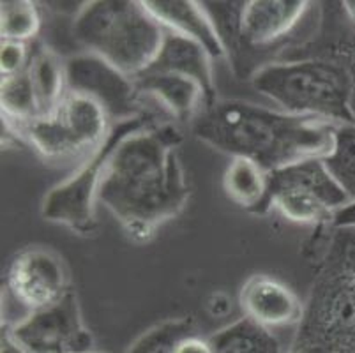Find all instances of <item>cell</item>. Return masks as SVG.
<instances>
[{
    "mask_svg": "<svg viewBox=\"0 0 355 353\" xmlns=\"http://www.w3.org/2000/svg\"><path fill=\"white\" fill-rule=\"evenodd\" d=\"M180 144L175 122L156 121L124 138L106 164L98 203L138 244L150 241L188 205L191 189L179 157Z\"/></svg>",
    "mask_w": 355,
    "mask_h": 353,
    "instance_id": "6da1fadb",
    "label": "cell"
},
{
    "mask_svg": "<svg viewBox=\"0 0 355 353\" xmlns=\"http://www.w3.org/2000/svg\"><path fill=\"white\" fill-rule=\"evenodd\" d=\"M334 128L322 119L301 117L239 99H218L193 121L200 141L232 157H248L276 171L331 152Z\"/></svg>",
    "mask_w": 355,
    "mask_h": 353,
    "instance_id": "7a4b0ae2",
    "label": "cell"
},
{
    "mask_svg": "<svg viewBox=\"0 0 355 353\" xmlns=\"http://www.w3.org/2000/svg\"><path fill=\"white\" fill-rule=\"evenodd\" d=\"M316 230L315 279L288 353H355V228Z\"/></svg>",
    "mask_w": 355,
    "mask_h": 353,
    "instance_id": "3957f363",
    "label": "cell"
},
{
    "mask_svg": "<svg viewBox=\"0 0 355 353\" xmlns=\"http://www.w3.org/2000/svg\"><path fill=\"white\" fill-rule=\"evenodd\" d=\"M251 85L282 112L315 117L331 124H355L350 74L334 58H282L257 67Z\"/></svg>",
    "mask_w": 355,
    "mask_h": 353,
    "instance_id": "277c9868",
    "label": "cell"
},
{
    "mask_svg": "<svg viewBox=\"0 0 355 353\" xmlns=\"http://www.w3.org/2000/svg\"><path fill=\"white\" fill-rule=\"evenodd\" d=\"M73 35L83 51L94 53L131 78L150 67L166 35L144 2L92 0L73 19Z\"/></svg>",
    "mask_w": 355,
    "mask_h": 353,
    "instance_id": "5b68a950",
    "label": "cell"
},
{
    "mask_svg": "<svg viewBox=\"0 0 355 353\" xmlns=\"http://www.w3.org/2000/svg\"><path fill=\"white\" fill-rule=\"evenodd\" d=\"M6 128L48 163H82L106 140L112 121L94 99L67 92L53 112Z\"/></svg>",
    "mask_w": 355,
    "mask_h": 353,
    "instance_id": "8992f818",
    "label": "cell"
},
{
    "mask_svg": "<svg viewBox=\"0 0 355 353\" xmlns=\"http://www.w3.org/2000/svg\"><path fill=\"white\" fill-rule=\"evenodd\" d=\"M156 121V115L147 112L133 119L114 122L106 140L87 160L78 163L67 179L48 191L41 205L43 219L66 226L78 235H89L94 232L98 225L96 221V205H99L98 193L110 157L114 155L115 148L124 138Z\"/></svg>",
    "mask_w": 355,
    "mask_h": 353,
    "instance_id": "52a82bcc",
    "label": "cell"
},
{
    "mask_svg": "<svg viewBox=\"0 0 355 353\" xmlns=\"http://www.w3.org/2000/svg\"><path fill=\"white\" fill-rule=\"evenodd\" d=\"M15 338L31 353H90L94 336L85 327L73 290L60 302L28 313L12 325Z\"/></svg>",
    "mask_w": 355,
    "mask_h": 353,
    "instance_id": "ba28073f",
    "label": "cell"
},
{
    "mask_svg": "<svg viewBox=\"0 0 355 353\" xmlns=\"http://www.w3.org/2000/svg\"><path fill=\"white\" fill-rule=\"evenodd\" d=\"M67 92L90 97L105 108L112 124L147 113L141 108V96L135 78L89 51L66 58Z\"/></svg>",
    "mask_w": 355,
    "mask_h": 353,
    "instance_id": "9c48e42d",
    "label": "cell"
},
{
    "mask_svg": "<svg viewBox=\"0 0 355 353\" xmlns=\"http://www.w3.org/2000/svg\"><path fill=\"white\" fill-rule=\"evenodd\" d=\"M6 286L27 315L60 302L73 290L62 257L43 246L16 252L6 274Z\"/></svg>",
    "mask_w": 355,
    "mask_h": 353,
    "instance_id": "30bf717a",
    "label": "cell"
},
{
    "mask_svg": "<svg viewBox=\"0 0 355 353\" xmlns=\"http://www.w3.org/2000/svg\"><path fill=\"white\" fill-rule=\"evenodd\" d=\"M306 0H248L242 2L237 25V44L228 60L244 48H266L282 41L309 11Z\"/></svg>",
    "mask_w": 355,
    "mask_h": 353,
    "instance_id": "8fae6325",
    "label": "cell"
},
{
    "mask_svg": "<svg viewBox=\"0 0 355 353\" xmlns=\"http://www.w3.org/2000/svg\"><path fill=\"white\" fill-rule=\"evenodd\" d=\"M242 316L270 330L295 329L304 313V302L295 291L269 274H253L239 293Z\"/></svg>",
    "mask_w": 355,
    "mask_h": 353,
    "instance_id": "7c38bea8",
    "label": "cell"
},
{
    "mask_svg": "<svg viewBox=\"0 0 355 353\" xmlns=\"http://www.w3.org/2000/svg\"><path fill=\"white\" fill-rule=\"evenodd\" d=\"M322 9L320 28L315 34L313 41H308L302 46L293 48V51L283 55V58L295 57H329L343 64L345 69L350 74L352 82V113L355 117V25L345 12L343 4H325Z\"/></svg>",
    "mask_w": 355,
    "mask_h": 353,
    "instance_id": "4fadbf2b",
    "label": "cell"
},
{
    "mask_svg": "<svg viewBox=\"0 0 355 353\" xmlns=\"http://www.w3.org/2000/svg\"><path fill=\"white\" fill-rule=\"evenodd\" d=\"M141 2L168 32H175L198 43L207 50L212 60L228 58L221 35L202 2H193V0H141Z\"/></svg>",
    "mask_w": 355,
    "mask_h": 353,
    "instance_id": "5bb4252c",
    "label": "cell"
},
{
    "mask_svg": "<svg viewBox=\"0 0 355 353\" xmlns=\"http://www.w3.org/2000/svg\"><path fill=\"white\" fill-rule=\"evenodd\" d=\"M212 57L205 48L184 35L168 32L159 48V53L148 67V73H172L191 78L202 87L207 106L218 101Z\"/></svg>",
    "mask_w": 355,
    "mask_h": 353,
    "instance_id": "9a60e30c",
    "label": "cell"
},
{
    "mask_svg": "<svg viewBox=\"0 0 355 353\" xmlns=\"http://www.w3.org/2000/svg\"><path fill=\"white\" fill-rule=\"evenodd\" d=\"M135 83L140 96L153 97L177 122H193L207 106L202 87L191 78L145 71L135 78Z\"/></svg>",
    "mask_w": 355,
    "mask_h": 353,
    "instance_id": "2e32d148",
    "label": "cell"
},
{
    "mask_svg": "<svg viewBox=\"0 0 355 353\" xmlns=\"http://www.w3.org/2000/svg\"><path fill=\"white\" fill-rule=\"evenodd\" d=\"M242 316L209 336L214 353H288L293 339Z\"/></svg>",
    "mask_w": 355,
    "mask_h": 353,
    "instance_id": "e0dca14e",
    "label": "cell"
},
{
    "mask_svg": "<svg viewBox=\"0 0 355 353\" xmlns=\"http://www.w3.org/2000/svg\"><path fill=\"white\" fill-rule=\"evenodd\" d=\"M27 71L40 106V115L53 112L67 94L66 60L51 48L34 44Z\"/></svg>",
    "mask_w": 355,
    "mask_h": 353,
    "instance_id": "ac0fdd59",
    "label": "cell"
},
{
    "mask_svg": "<svg viewBox=\"0 0 355 353\" xmlns=\"http://www.w3.org/2000/svg\"><path fill=\"white\" fill-rule=\"evenodd\" d=\"M223 189L239 207L261 214L269 191V171L248 157H232L223 175Z\"/></svg>",
    "mask_w": 355,
    "mask_h": 353,
    "instance_id": "d6986e66",
    "label": "cell"
},
{
    "mask_svg": "<svg viewBox=\"0 0 355 353\" xmlns=\"http://www.w3.org/2000/svg\"><path fill=\"white\" fill-rule=\"evenodd\" d=\"M277 210L283 218L297 225L331 226L334 210L316 193L302 187H283L267 194L263 214Z\"/></svg>",
    "mask_w": 355,
    "mask_h": 353,
    "instance_id": "ffe728a7",
    "label": "cell"
},
{
    "mask_svg": "<svg viewBox=\"0 0 355 353\" xmlns=\"http://www.w3.org/2000/svg\"><path fill=\"white\" fill-rule=\"evenodd\" d=\"M0 108H2V121L6 126L24 124L40 115V106H37L28 71L12 74V76H2Z\"/></svg>",
    "mask_w": 355,
    "mask_h": 353,
    "instance_id": "44dd1931",
    "label": "cell"
},
{
    "mask_svg": "<svg viewBox=\"0 0 355 353\" xmlns=\"http://www.w3.org/2000/svg\"><path fill=\"white\" fill-rule=\"evenodd\" d=\"M198 334L191 316L168 318L141 332L124 353H173L180 339Z\"/></svg>",
    "mask_w": 355,
    "mask_h": 353,
    "instance_id": "7402d4cb",
    "label": "cell"
},
{
    "mask_svg": "<svg viewBox=\"0 0 355 353\" xmlns=\"http://www.w3.org/2000/svg\"><path fill=\"white\" fill-rule=\"evenodd\" d=\"M322 161L348 198L355 200V124L336 126L332 148Z\"/></svg>",
    "mask_w": 355,
    "mask_h": 353,
    "instance_id": "603a6c76",
    "label": "cell"
},
{
    "mask_svg": "<svg viewBox=\"0 0 355 353\" xmlns=\"http://www.w3.org/2000/svg\"><path fill=\"white\" fill-rule=\"evenodd\" d=\"M41 31V15L31 0H2L0 2V35L2 41L27 43Z\"/></svg>",
    "mask_w": 355,
    "mask_h": 353,
    "instance_id": "cb8c5ba5",
    "label": "cell"
},
{
    "mask_svg": "<svg viewBox=\"0 0 355 353\" xmlns=\"http://www.w3.org/2000/svg\"><path fill=\"white\" fill-rule=\"evenodd\" d=\"M31 55L32 44L2 41L0 44V76H12V74L27 71Z\"/></svg>",
    "mask_w": 355,
    "mask_h": 353,
    "instance_id": "d4e9b609",
    "label": "cell"
},
{
    "mask_svg": "<svg viewBox=\"0 0 355 353\" xmlns=\"http://www.w3.org/2000/svg\"><path fill=\"white\" fill-rule=\"evenodd\" d=\"M173 353H214V348H212L209 338H202L200 334H193L188 336V338L180 339Z\"/></svg>",
    "mask_w": 355,
    "mask_h": 353,
    "instance_id": "484cf974",
    "label": "cell"
},
{
    "mask_svg": "<svg viewBox=\"0 0 355 353\" xmlns=\"http://www.w3.org/2000/svg\"><path fill=\"white\" fill-rule=\"evenodd\" d=\"M331 226H336V228H355V200H352L343 209L336 210Z\"/></svg>",
    "mask_w": 355,
    "mask_h": 353,
    "instance_id": "4316f807",
    "label": "cell"
},
{
    "mask_svg": "<svg viewBox=\"0 0 355 353\" xmlns=\"http://www.w3.org/2000/svg\"><path fill=\"white\" fill-rule=\"evenodd\" d=\"M0 353H31L11 332L9 327H2V339H0Z\"/></svg>",
    "mask_w": 355,
    "mask_h": 353,
    "instance_id": "83f0119b",
    "label": "cell"
},
{
    "mask_svg": "<svg viewBox=\"0 0 355 353\" xmlns=\"http://www.w3.org/2000/svg\"><path fill=\"white\" fill-rule=\"evenodd\" d=\"M341 4H343V9L348 15V18L352 19V24L355 25V0H345Z\"/></svg>",
    "mask_w": 355,
    "mask_h": 353,
    "instance_id": "f1b7e54d",
    "label": "cell"
},
{
    "mask_svg": "<svg viewBox=\"0 0 355 353\" xmlns=\"http://www.w3.org/2000/svg\"><path fill=\"white\" fill-rule=\"evenodd\" d=\"M90 353H98V352H90Z\"/></svg>",
    "mask_w": 355,
    "mask_h": 353,
    "instance_id": "f546056e",
    "label": "cell"
}]
</instances>
